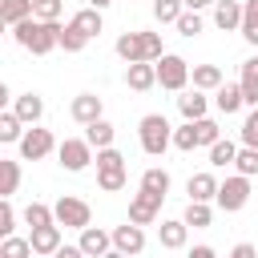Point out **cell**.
I'll use <instances>...</instances> for the list:
<instances>
[{
    "instance_id": "cell-43",
    "label": "cell",
    "mask_w": 258,
    "mask_h": 258,
    "mask_svg": "<svg viewBox=\"0 0 258 258\" xmlns=\"http://www.w3.org/2000/svg\"><path fill=\"white\" fill-rule=\"evenodd\" d=\"M12 234H16V210H12V202L0 198V238H12Z\"/></svg>"
},
{
    "instance_id": "cell-44",
    "label": "cell",
    "mask_w": 258,
    "mask_h": 258,
    "mask_svg": "<svg viewBox=\"0 0 258 258\" xmlns=\"http://www.w3.org/2000/svg\"><path fill=\"white\" fill-rule=\"evenodd\" d=\"M226 258H258V246H254V242H238Z\"/></svg>"
},
{
    "instance_id": "cell-49",
    "label": "cell",
    "mask_w": 258,
    "mask_h": 258,
    "mask_svg": "<svg viewBox=\"0 0 258 258\" xmlns=\"http://www.w3.org/2000/svg\"><path fill=\"white\" fill-rule=\"evenodd\" d=\"M105 258H129V254H121V250H109V254H105Z\"/></svg>"
},
{
    "instance_id": "cell-5",
    "label": "cell",
    "mask_w": 258,
    "mask_h": 258,
    "mask_svg": "<svg viewBox=\"0 0 258 258\" xmlns=\"http://www.w3.org/2000/svg\"><path fill=\"white\" fill-rule=\"evenodd\" d=\"M93 161H97V157H93V145H89L85 137H64L60 149H56V165L69 169V173H85Z\"/></svg>"
},
{
    "instance_id": "cell-28",
    "label": "cell",
    "mask_w": 258,
    "mask_h": 258,
    "mask_svg": "<svg viewBox=\"0 0 258 258\" xmlns=\"http://www.w3.org/2000/svg\"><path fill=\"white\" fill-rule=\"evenodd\" d=\"M69 24H77V28H81V32L89 36V40H93V36H101V28H105L101 12H97V8H89V4H85L81 12H73V20H69Z\"/></svg>"
},
{
    "instance_id": "cell-17",
    "label": "cell",
    "mask_w": 258,
    "mask_h": 258,
    "mask_svg": "<svg viewBox=\"0 0 258 258\" xmlns=\"http://www.w3.org/2000/svg\"><path fill=\"white\" fill-rule=\"evenodd\" d=\"M177 113H181L185 121H202V117L210 113V97H206L202 89H185V93H177Z\"/></svg>"
},
{
    "instance_id": "cell-7",
    "label": "cell",
    "mask_w": 258,
    "mask_h": 258,
    "mask_svg": "<svg viewBox=\"0 0 258 258\" xmlns=\"http://www.w3.org/2000/svg\"><path fill=\"white\" fill-rule=\"evenodd\" d=\"M157 85L169 89V93H185V85H189V60L177 56V52H165L157 60Z\"/></svg>"
},
{
    "instance_id": "cell-27",
    "label": "cell",
    "mask_w": 258,
    "mask_h": 258,
    "mask_svg": "<svg viewBox=\"0 0 258 258\" xmlns=\"http://www.w3.org/2000/svg\"><path fill=\"white\" fill-rule=\"evenodd\" d=\"M24 133H28V129H24V121H20L12 109H4V113H0V141H4V145H20V141H24Z\"/></svg>"
},
{
    "instance_id": "cell-36",
    "label": "cell",
    "mask_w": 258,
    "mask_h": 258,
    "mask_svg": "<svg viewBox=\"0 0 258 258\" xmlns=\"http://www.w3.org/2000/svg\"><path fill=\"white\" fill-rule=\"evenodd\" d=\"M173 149H181V153H194V149H198V129H194V121H185V125L173 129Z\"/></svg>"
},
{
    "instance_id": "cell-25",
    "label": "cell",
    "mask_w": 258,
    "mask_h": 258,
    "mask_svg": "<svg viewBox=\"0 0 258 258\" xmlns=\"http://www.w3.org/2000/svg\"><path fill=\"white\" fill-rule=\"evenodd\" d=\"M113 137H117V129L101 117V121H93V125H85V141L101 153V149H113Z\"/></svg>"
},
{
    "instance_id": "cell-45",
    "label": "cell",
    "mask_w": 258,
    "mask_h": 258,
    "mask_svg": "<svg viewBox=\"0 0 258 258\" xmlns=\"http://www.w3.org/2000/svg\"><path fill=\"white\" fill-rule=\"evenodd\" d=\"M185 4V12H202V8H214L218 0H181Z\"/></svg>"
},
{
    "instance_id": "cell-18",
    "label": "cell",
    "mask_w": 258,
    "mask_h": 258,
    "mask_svg": "<svg viewBox=\"0 0 258 258\" xmlns=\"http://www.w3.org/2000/svg\"><path fill=\"white\" fill-rule=\"evenodd\" d=\"M125 85H129L133 93H149V89L157 85V64H149V60L125 64Z\"/></svg>"
},
{
    "instance_id": "cell-47",
    "label": "cell",
    "mask_w": 258,
    "mask_h": 258,
    "mask_svg": "<svg viewBox=\"0 0 258 258\" xmlns=\"http://www.w3.org/2000/svg\"><path fill=\"white\" fill-rule=\"evenodd\" d=\"M185 258H218V254H214V246H194Z\"/></svg>"
},
{
    "instance_id": "cell-50",
    "label": "cell",
    "mask_w": 258,
    "mask_h": 258,
    "mask_svg": "<svg viewBox=\"0 0 258 258\" xmlns=\"http://www.w3.org/2000/svg\"><path fill=\"white\" fill-rule=\"evenodd\" d=\"M177 4H181V0H177Z\"/></svg>"
},
{
    "instance_id": "cell-11",
    "label": "cell",
    "mask_w": 258,
    "mask_h": 258,
    "mask_svg": "<svg viewBox=\"0 0 258 258\" xmlns=\"http://www.w3.org/2000/svg\"><path fill=\"white\" fill-rule=\"evenodd\" d=\"M69 117H73L77 125H93V121L105 117V101H101L97 93H77V97L69 101Z\"/></svg>"
},
{
    "instance_id": "cell-13",
    "label": "cell",
    "mask_w": 258,
    "mask_h": 258,
    "mask_svg": "<svg viewBox=\"0 0 258 258\" xmlns=\"http://www.w3.org/2000/svg\"><path fill=\"white\" fill-rule=\"evenodd\" d=\"M77 246L85 250V258H105V254L113 250V230H101V226H89V230H81V238H77Z\"/></svg>"
},
{
    "instance_id": "cell-42",
    "label": "cell",
    "mask_w": 258,
    "mask_h": 258,
    "mask_svg": "<svg viewBox=\"0 0 258 258\" xmlns=\"http://www.w3.org/2000/svg\"><path fill=\"white\" fill-rule=\"evenodd\" d=\"M234 169L242 173V177H258V149H238V161H234Z\"/></svg>"
},
{
    "instance_id": "cell-4",
    "label": "cell",
    "mask_w": 258,
    "mask_h": 258,
    "mask_svg": "<svg viewBox=\"0 0 258 258\" xmlns=\"http://www.w3.org/2000/svg\"><path fill=\"white\" fill-rule=\"evenodd\" d=\"M129 181V169H125V157L117 149H101L97 153V189L105 194H121Z\"/></svg>"
},
{
    "instance_id": "cell-20",
    "label": "cell",
    "mask_w": 258,
    "mask_h": 258,
    "mask_svg": "<svg viewBox=\"0 0 258 258\" xmlns=\"http://www.w3.org/2000/svg\"><path fill=\"white\" fill-rule=\"evenodd\" d=\"M214 24L222 32H238L242 28V0H218L214 4Z\"/></svg>"
},
{
    "instance_id": "cell-30",
    "label": "cell",
    "mask_w": 258,
    "mask_h": 258,
    "mask_svg": "<svg viewBox=\"0 0 258 258\" xmlns=\"http://www.w3.org/2000/svg\"><path fill=\"white\" fill-rule=\"evenodd\" d=\"M238 161V145L230 141V137H222L218 145H210V165L214 169H226V165H234Z\"/></svg>"
},
{
    "instance_id": "cell-40",
    "label": "cell",
    "mask_w": 258,
    "mask_h": 258,
    "mask_svg": "<svg viewBox=\"0 0 258 258\" xmlns=\"http://www.w3.org/2000/svg\"><path fill=\"white\" fill-rule=\"evenodd\" d=\"M238 141H242L246 149H258V109L246 113V121H242V129H238Z\"/></svg>"
},
{
    "instance_id": "cell-32",
    "label": "cell",
    "mask_w": 258,
    "mask_h": 258,
    "mask_svg": "<svg viewBox=\"0 0 258 258\" xmlns=\"http://www.w3.org/2000/svg\"><path fill=\"white\" fill-rule=\"evenodd\" d=\"M24 222H28L32 230H40V226H56V214H52V206H44V202H28V206H24Z\"/></svg>"
},
{
    "instance_id": "cell-48",
    "label": "cell",
    "mask_w": 258,
    "mask_h": 258,
    "mask_svg": "<svg viewBox=\"0 0 258 258\" xmlns=\"http://www.w3.org/2000/svg\"><path fill=\"white\" fill-rule=\"evenodd\" d=\"M109 4H113V0H89V8H97V12H105Z\"/></svg>"
},
{
    "instance_id": "cell-31",
    "label": "cell",
    "mask_w": 258,
    "mask_h": 258,
    "mask_svg": "<svg viewBox=\"0 0 258 258\" xmlns=\"http://www.w3.org/2000/svg\"><path fill=\"white\" fill-rule=\"evenodd\" d=\"M141 189H149V194L165 198V194H169V173H165L161 165H149V169L141 173Z\"/></svg>"
},
{
    "instance_id": "cell-33",
    "label": "cell",
    "mask_w": 258,
    "mask_h": 258,
    "mask_svg": "<svg viewBox=\"0 0 258 258\" xmlns=\"http://www.w3.org/2000/svg\"><path fill=\"white\" fill-rule=\"evenodd\" d=\"M181 218H185V226H194V230H206V226L214 222V210H210L206 202H189Z\"/></svg>"
},
{
    "instance_id": "cell-9",
    "label": "cell",
    "mask_w": 258,
    "mask_h": 258,
    "mask_svg": "<svg viewBox=\"0 0 258 258\" xmlns=\"http://www.w3.org/2000/svg\"><path fill=\"white\" fill-rule=\"evenodd\" d=\"M56 149H60V141L52 137V129L32 125V129L24 133V141H20V161H40V157H48V153H56Z\"/></svg>"
},
{
    "instance_id": "cell-35",
    "label": "cell",
    "mask_w": 258,
    "mask_h": 258,
    "mask_svg": "<svg viewBox=\"0 0 258 258\" xmlns=\"http://www.w3.org/2000/svg\"><path fill=\"white\" fill-rule=\"evenodd\" d=\"M194 129H198V145H218L222 141V129H218V121L214 117H202V121H194Z\"/></svg>"
},
{
    "instance_id": "cell-8",
    "label": "cell",
    "mask_w": 258,
    "mask_h": 258,
    "mask_svg": "<svg viewBox=\"0 0 258 258\" xmlns=\"http://www.w3.org/2000/svg\"><path fill=\"white\" fill-rule=\"evenodd\" d=\"M246 202H250V177H242V173H230V177L218 185V210H226V214H238V210H246Z\"/></svg>"
},
{
    "instance_id": "cell-37",
    "label": "cell",
    "mask_w": 258,
    "mask_h": 258,
    "mask_svg": "<svg viewBox=\"0 0 258 258\" xmlns=\"http://www.w3.org/2000/svg\"><path fill=\"white\" fill-rule=\"evenodd\" d=\"M60 12H64V0H32V16H36V20L60 24Z\"/></svg>"
},
{
    "instance_id": "cell-26",
    "label": "cell",
    "mask_w": 258,
    "mask_h": 258,
    "mask_svg": "<svg viewBox=\"0 0 258 258\" xmlns=\"http://www.w3.org/2000/svg\"><path fill=\"white\" fill-rule=\"evenodd\" d=\"M20 189V161L12 157H0V198L12 202V194Z\"/></svg>"
},
{
    "instance_id": "cell-12",
    "label": "cell",
    "mask_w": 258,
    "mask_h": 258,
    "mask_svg": "<svg viewBox=\"0 0 258 258\" xmlns=\"http://www.w3.org/2000/svg\"><path fill=\"white\" fill-rule=\"evenodd\" d=\"M113 250H121V254H129V258H137V254L145 250V226H133V222L113 226Z\"/></svg>"
},
{
    "instance_id": "cell-15",
    "label": "cell",
    "mask_w": 258,
    "mask_h": 258,
    "mask_svg": "<svg viewBox=\"0 0 258 258\" xmlns=\"http://www.w3.org/2000/svg\"><path fill=\"white\" fill-rule=\"evenodd\" d=\"M12 113H16L28 129H32V125H40V117H44V97L28 89V93H20V97L12 101Z\"/></svg>"
},
{
    "instance_id": "cell-21",
    "label": "cell",
    "mask_w": 258,
    "mask_h": 258,
    "mask_svg": "<svg viewBox=\"0 0 258 258\" xmlns=\"http://www.w3.org/2000/svg\"><path fill=\"white\" fill-rule=\"evenodd\" d=\"M28 242H32V254H44V258H52L64 242H60V226H40V230H32L28 234Z\"/></svg>"
},
{
    "instance_id": "cell-24",
    "label": "cell",
    "mask_w": 258,
    "mask_h": 258,
    "mask_svg": "<svg viewBox=\"0 0 258 258\" xmlns=\"http://www.w3.org/2000/svg\"><path fill=\"white\" fill-rule=\"evenodd\" d=\"M0 20H4V28L32 20V0H0Z\"/></svg>"
},
{
    "instance_id": "cell-6",
    "label": "cell",
    "mask_w": 258,
    "mask_h": 258,
    "mask_svg": "<svg viewBox=\"0 0 258 258\" xmlns=\"http://www.w3.org/2000/svg\"><path fill=\"white\" fill-rule=\"evenodd\" d=\"M52 214H56V226H69V230H89V226H93V210H89V202H85V198H73V194L56 198Z\"/></svg>"
},
{
    "instance_id": "cell-3",
    "label": "cell",
    "mask_w": 258,
    "mask_h": 258,
    "mask_svg": "<svg viewBox=\"0 0 258 258\" xmlns=\"http://www.w3.org/2000/svg\"><path fill=\"white\" fill-rule=\"evenodd\" d=\"M137 141H141V149H145L149 157H161V153L173 145V125H169L161 113H145V117L137 121Z\"/></svg>"
},
{
    "instance_id": "cell-39",
    "label": "cell",
    "mask_w": 258,
    "mask_h": 258,
    "mask_svg": "<svg viewBox=\"0 0 258 258\" xmlns=\"http://www.w3.org/2000/svg\"><path fill=\"white\" fill-rule=\"evenodd\" d=\"M173 28H177L185 40H194V36H202V28H206V24H202V12H181Z\"/></svg>"
},
{
    "instance_id": "cell-16",
    "label": "cell",
    "mask_w": 258,
    "mask_h": 258,
    "mask_svg": "<svg viewBox=\"0 0 258 258\" xmlns=\"http://www.w3.org/2000/svg\"><path fill=\"white\" fill-rule=\"evenodd\" d=\"M157 242H161V250H181V246L189 242L185 218H165V222L157 226Z\"/></svg>"
},
{
    "instance_id": "cell-34",
    "label": "cell",
    "mask_w": 258,
    "mask_h": 258,
    "mask_svg": "<svg viewBox=\"0 0 258 258\" xmlns=\"http://www.w3.org/2000/svg\"><path fill=\"white\" fill-rule=\"evenodd\" d=\"M181 12H185V4H177V0H153V20L157 24H177Z\"/></svg>"
},
{
    "instance_id": "cell-10",
    "label": "cell",
    "mask_w": 258,
    "mask_h": 258,
    "mask_svg": "<svg viewBox=\"0 0 258 258\" xmlns=\"http://www.w3.org/2000/svg\"><path fill=\"white\" fill-rule=\"evenodd\" d=\"M161 202H165V198H157V194H149V189H137V194L129 198V222H133V226H153L157 214H161Z\"/></svg>"
},
{
    "instance_id": "cell-29",
    "label": "cell",
    "mask_w": 258,
    "mask_h": 258,
    "mask_svg": "<svg viewBox=\"0 0 258 258\" xmlns=\"http://www.w3.org/2000/svg\"><path fill=\"white\" fill-rule=\"evenodd\" d=\"M242 40L258 48V0H242Z\"/></svg>"
},
{
    "instance_id": "cell-2",
    "label": "cell",
    "mask_w": 258,
    "mask_h": 258,
    "mask_svg": "<svg viewBox=\"0 0 258 258\" xmlns=\"http://www.w3.org/2000/svg\"><path fill=\"white\" fill-rule=\"evenodd\" d=\"M117 56L125 60V64H141V60H149V64H157L161 56H165V44H161V36L157 32H121L117 36Z\"/></svg>"
},
{
    "instance_id": "cell-14",
    "label": "cell",
    "mask_w": 258,
    "mask_h": 258,
    "mask_svg": "<svg viewBox=\"0 0 258 258\" xmlns=\"http://www.w3.org/2000/svg\"><path fill=\"white\" fill-rule=\"evenodd\" d=\"M218 177L210 173V169H202V173H189V181H185V194H189V202H218Z\"/></svg>"
},
{
    "instance_id": "cell-1",
    "label": "cell",
    "mask_w": 258,
    "mask_h": 258,
    "mask_svg": "<svg viewBox=\"0 0 258 258\" xmlns=\"http://www.w3.org/2000/svg\"><path fill=\"white\" fill-rule=\"evenodd\" d=\"M12 32V40L20 44V48H28L32 56H48L52 48H60V32H64V24H52V20H24V24H16V28H8Z\"/></svg>"
},
{
    "instance_id": "cell-19",
    "label": "cell",
    "mask_w": 258,
    "mask_h": 258,
    "mask_svg": "<svg viewBox=\"0 0 258 258\" xmlns=\"http://www.w3.org/2000/svg\"><path fill=\"white\" fill-rule=\"evenodd\" d=\"M214 109L218 113H226V117H234L238 109H246V97H242V85L238 81H226L218 93H214Z\"/></svg>"
},
{
    "instance_id": "cell-38",
    "label": "cell",
    "mask_w": 258,
    "mask_h": 258,
    "mask_svg": "<svg viewBox=\"0 0 258 258\" xmlns=\"http://www.w3.org/2000/svg\"><path fill=\"white\" fill-rule=\"evenodd\" d=\"M0 258H32V242L28 238H4L0 242Z\"/></svg>"
},
{
    "instance_id": "cell-46",
    "label": "cell",
    "mask_w": 258,
    "mask_h": 258,
    "mask_svg": "<svg viewBox=\"0 0 258 258\" xmlns=\"http://www.w3.org/2000/svg\"><path fill=\"white\" fill-rule=\"evenodd\" d=\"M52 258H85V250H81V246H60Z\"/></svg>"
},
{
    "instance_id": "cell-41",
    "label": "cell",
    "mask_w": 258,
    "mask_h": 258,
    "mask_svg": "<svg viewBox=\"0 0 258 258\" xmlns=\"http://www.w3.org/2000/svg\"><path fill=\"white\" fill-rule=\"evenodd\" d=\"M85 44H89V36H85L77 24H64V32H60V48H64V52H81Z\"/></svg>"
},
{
    "instance_id": "cell-22",
    "label": "cell",
    "mask_w": 258,
    "mask_h": 258,
    "mask_svg": "<svg viewBox=\"0 0 258 258\" xmlns=\"http://www.w3.org/2000/svg\"><path fill=\"white\" fill-rule=\"evenodd\" d=\"M238 85H242V97H246V109H258V56H246V60H242V73H238Z\"/></svg>"
},
{
    "instance_id": "cell-23",
    "label": "cell",
    "mask_w": 258,
    "mask_h": 258,
    "mask_svg": "<svg viewBox=\"0 0 258 258\" xmlns=\"http://www.w3.org/2000/svg\"><path fill=\"white\" fill-rule=\"evenodd\" d=\"M189 81H194V89H202V93H218V89L226 85V77H222L218 64H194V69H189Z\"/></svg>"
}]
</instances>
